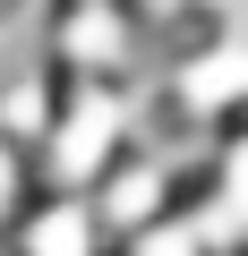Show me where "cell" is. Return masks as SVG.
I'll return each instance as SVG.
<instances>
[{
	"instance_id": "6da1fadb",
	"label": "cell",
	"mask_w": 248,
	"mask_h": 256,
	"mask_svg": "<svg viewBox=\"0 0 248 256\" xmlns=\"http://www.w3.org/2000/svg\"><path fill=\"white\" fill-rule=\"evenodd\" d=\"M137 137H146V94L137 86H60V111L35 146V180L86 196Z\"/></svg>"
},
{
	"instance_id": "52a82bcc",
	"label": "cell",
	"mask_w": 248,
	"mask_h": 256,
	"mask_svg": "<svg viewBox=\"0 0 248 256\" xmlns=\"http://www.w3.org/2000/svg\"><path fill=\"white\" fill-rule=\"evenodd\" d=\"M0 256H18V248H9V239H0Z\"/></svg>"
},
{
	"instance_id": "7a4b0ae2",
	"label": "cell",
	"mask_w": 248,
	"mask_h": 256,
	"mask_svg": "<svg viewBox=\"0 0 248 256\" xmlns=\"http://www.w3.org/2000/svg\"><path fill=\"white\" fill-rule=\"evenodd\" d=\"M43 60L69 86H137L163 60V43L129 0H60L43 9Z\"/></svg>"
},
{
	"instance_id": "8992f818",
	"label": "cell",
	"mask_w": 248,
	"mask_h": 256,
	"mask_svg": "<svg viewBox=\"0 0 248 256\" xmlns=\"http://www.w3.org/2000/svg\"><path fill=\"white\" fill-rule=\"evenodd\" d=\"M197 18H239V0H188Z\"/></svg>"
},
{
	"instance_id": "5b68a950",
	"label": "cell",
	"mask_w": 248,
	"mask_h": 256,
	"mask_svg": "<svg viewBox=\"0 0 248 256\" xmlns=\"http://www.w3.org/2000/svg\"><path fill=\"white\" fill-rule=\"evenodd\" d=\"M35 188H43V180H35V154H26L18 137H0V239L18 230V214L35 205Z\"/></svg>"
},
{
	"instance_id": "3957f363",
	"label": "cell",
	"mask_w": 248,
	"mask_h": 256,
	"mask_svg": "<svg viewBox=\"0 0 248 256\" xmlns=\"http://www.w3.org/2000/svg\"><path fill=\"white\" fill-rule=\"evenodd\" d=\"M86 205L103 214V230H111V248H120V239H137V230H154L163 214L188 205V171H180L171 154H154V146H129V154L86 188Z\"/></svg>"
},
{
	"instance_id": "277c9868",
	"label": "cell",
	"mask_w": 248,
	"mask_h": 256,
	"mask_svg": "<svg viewBox=\"0 0 248 256\" xmlns=\"http://www.w3.org/2000/svg\"><path fill=\"white\" fill-rule=\"evenodd\" d=\"M9 248L18 256H120L111 230H103V214L86 196H69V188H35V205L18 214Z\"/></svg>"
}]
</instances>
